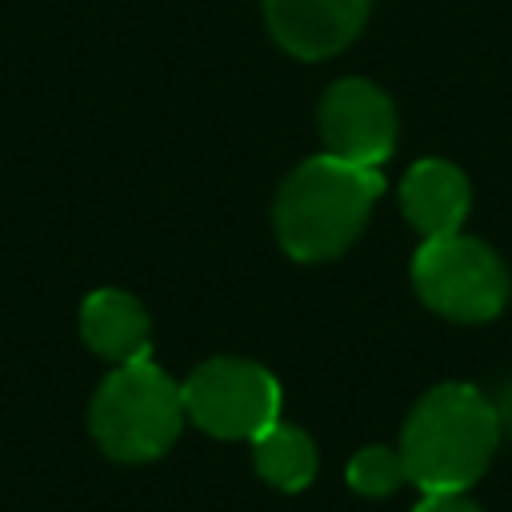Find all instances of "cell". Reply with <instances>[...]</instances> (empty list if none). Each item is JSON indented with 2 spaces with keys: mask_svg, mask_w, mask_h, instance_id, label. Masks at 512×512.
Instances as JSON below:
<instances>
[{
  "mask_svg": "<svg viewBox=\"0 0 512 512\" xmlns=\"http://www.w3.org/2000/svg\"><path fill=\"white\" fill-rule=\"evenodd\" d=\"M80 336L96 356L112 364H132L148 356L152 324L136 296L120 288H96L80 304Z\"/></svg>",
  "mask_w": 512,
  "mask_h": 512,
  "instance_id": "9c48e42d",
  "label": "cell"
},
{
  "mask_svg": "<svg viewBox=\"0 0 512 512\" xmlns=\"http://www.w3.org/2000/svg\"><path fill=\"white\" fill-rule=\"evenodd\" d=\"M348 484L360 492V496H388L396 492L404 480H408V468H404V456L400 448H384V444H368L360 448L352 460H348Z\"/></svg>",
  "mask_w": 512,
  "mask_h": 512,
  "instance_id": "8fae6325",
  "label": "cell"
},
{
  "mask_svg": "<svg viewBox=\"0 0 512 512\" xmlns=\"http://www.w3.org/2000/svg\"><path fill=\"white\" fill-rule=\"evenodd\" d=\"M368 8L372 0H264V20L284 52L324 60L360 36Z\"/></svg>",
  "mask_w": 512,
  "mask_h": 512,
  "instance_id": "52a82bcc",
  "label": "cell"
},
{
  "mask_svg": "<svg viewBox=\"0 0 512 512\" xmlns=\"http://www.w3.org/2000/svg\"><path fill=\"white\" fill-rule=\"evenodd\" d=\"M180 392L188 420L216 440H256L280 420V384L256 360L212 356L180 384Z\"/></svg>",
  "mask_w": 512,
  "mask_h": 512,
  "instance_id": "5b68a950",
  "label": "cell"
},
{
  "mask_svg": "<svg viewBox=\"0 0 512 512\" xmlns=\"http://www.w3.org/2000/svg\"><path fill=\"white\" fill-rule=\"evenodd\" d=\"M412 512H484V508L472 504L464 492H424V500Z\"/></svg>",
  "mask_w": 512,
  "mask_h": 512,
  "instance_id": "7c38bea8",
  "label": "cell"
},
{
  "mask_svg": "<svg viewBox=\"0 0 512 512\" xmlns=\"http://www.w3.org/2000/svg\"><path fill=\"white\" fill-rule=\"evenodd\" d=\"M320 140L328 156L380 168L396 148V108L372 80H336L320 100Z\"/></svg>",
  "mask_w": 512,
  "mask_h": 512,
  "instance_id": "8992f818",
  "label": "cell"
},
{
  "mask_svg": "<svg viewBox=\"0 0 512 512\" xmlns=\"http://www.w3.org/2000/svg\"><path fill=\"white\" fill-rule=\"evenodd\" d=\"M412 284L432 312L460 324H484L500 316L512 292L504 260L484 240L460 232L420 244L412 256Z\"/></svg>",
  "mask_w": 512,
  "mask_h": 512,
  "instance_id": "277c9868",
  "label": "cell"
},
{
  "mask_svg": "<svg viewBox=\"0 0 512 512\" xmlns=\"http://www.w3.org/2000/svg\"><path fill=\"white\" fill-rule=\"evenodd\" d=\"M184 420L188 412L180 384L148 356L116 364L88 408V428L96 444L120 464H144L164 456L176 444Z\"/></svg>",
  "mask_w": 512,
  "mask_h": 512,
  "instance_id": "3957f363",
  "label": "cell"
},
{
  "mask_svg": "<svg viewBox=\"0 0 512 512\" xmlns=\"http://www.w3.org/2000/svg\"><path fill=\"white\" fill-rule=\"evenodd\" d=\"M380 192V168L348 164L328 152L304 160L276 192L272 224L280 248L304 264L340 256L364 232Z\"/></svg>",
  "mask_w": 512,
  "mask_h": 512,
  "instance_id": "6da1fadb",
  "label": "cell"
},
{
  "mask_svg": "<svg viewBox=\"0 0 512 512\" xmlns=\"http://www.w3.org/2000/svg\"><path fill=\"white\" fill-rule=\"evenodd\" d=\"M256 472L280 492H304L316 476V444L296 424H272L252 440Z\"/></svg>",
  "mask_w": 512,
  "mask_h": 512,
  "instance_id": "30bf717a",
  "label": "cell"
},
{
  "mask_svg": "<svg viewBox=\"0 0 512 512\" xmlns=\"http://www.w3.org/2000/svg\"><path fill=\"white\" fill-rule=\"evenodd\" d=\"M500 440L496 404L472 384H436L404 420L400 456L420 492L472 488Z\"/></svg>",
  "mask_w": 512,
  "mask_h": 512,
  "instance_id": "7a4b0ae2",
  "label": "cell"
},
{
  "mask_svg": "<svg viewBox=\"0 0 512 512\" xmlns=\"http://www.w3.org/2000/svg\"><path fill=\"white\" fill-rule=\"evenodd\" d=\"M400 208L424 240L452 236V232H460V224L472 208L468 176L456 164L428 156L408 168V176L400 184Z\"/></svg>",
  "mask_w": 512,
  "mask_h": 512,
  "instance_id": "ba28073f",
  "label": "cell"
}]
</instances>
